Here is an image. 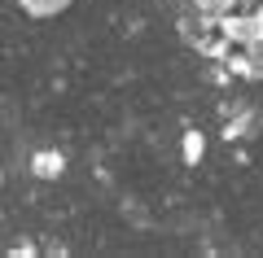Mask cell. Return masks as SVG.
I'll list each match as a JSON object with an SVG mask.
<instances>
[{
  "label": "cell",
  "instance_id": "cell-1",
  "mask_svg": "<svg viewBox=\"0 0 263 258\" xmlns=\"http://www.w3.org/2000/svg\"><path fill=\"white\" fill-rule=\"evenodd\" d=\"M62 171H66V153H57V149L31 153V175L35 180H62Z\"/></svg>",
  "mask_w": 263,
  "mask_h": 258
},
{
  "label": "cell",
  "instance_id": "cell-2",
  "mask_svg": "<svg viewBox=\"0 0 263 258\" xmlns=\"http://www.w3.org/2000/svg\"><path fill=\"white\" fill-rule=\"evenodd\" d=\"M22 13H31V18H53V13H62L70 0H18Z\"/></svg>",
  "mask_w": 263,
  "mask_h": 258
},
{
  "label": "cell",
  "instance_id": "cell-3",
  "mask_svg": "<svg viewBox=\"0 0 263 258\" xmlns=\"http://www.w3.org/2000/svg\"><path fill=\"white\" fill-rule=\"evenodd\" d=\"M202 153H206L202 131H184V166H197V162H202Z\"/></svg>",
  "mask_w": 263,
  "mask_h": 258
}]
</instances>
